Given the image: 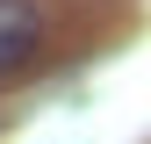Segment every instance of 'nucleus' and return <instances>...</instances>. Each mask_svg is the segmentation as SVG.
<instances>
[{"label":"nucleus","mask_w":151,"mask_h":144,"mask_svg":"<svg viewBox=\"0 0 151 144\" xmlns=\"http://www.w3.org/2000/svg\"><path fill=\"white\" fill-rule=\"evenodd\" d=\"M43 43H50V14H43V0H0V86L43 58Z\"/></svg>","instance_id":"1"}]
</instances>
